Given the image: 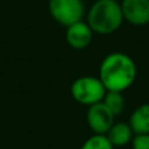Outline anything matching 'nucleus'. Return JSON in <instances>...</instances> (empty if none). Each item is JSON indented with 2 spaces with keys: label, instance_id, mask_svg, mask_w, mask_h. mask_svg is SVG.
I'll return each instance as SVG.
<instances>
[{
  "label": "nucleus",
  "instance_id": "7",
  "mask_svg": "<svg viewBox=\"0 0 149 149\" xmlns=\"http://www.w3.org/2000/svg\"><path fill=\"white\" fill-rule=\"evenodd\" d=\"M93 36H94V31L92 30V28L84 20L68 26L67 31H65L67 43L74 50L86 49L92 43Z\"/></svg>",
  "mask_w": 149,
  "mask_h": 149
},
{
  "label": "nucleus",
  "instance_id": "6",
  "mask_svg": "<svg viewBox=\"0 0 149 149\" xmlns=\"http://www.w3.org/2000/svg\"><path fill=\"white\" fill-rule=\"evenodd\" d=\"M124 21L134 26L149 24V0H123L120 3Z\"/></svg>",
  "mask_w": 149,
  "mask_h": 149
},
{
  "label": "nucleus",
  "instance_id": "8",
  "mask_svg": "<svg viewBox=\"0 0 149 149\" xmlns=\"http://www.w3.org/2000/svg\"><path fill=\"white\" fill-rule=\"evenodd\" d=\"M107 139L113 144V147H124L127 144H131L132 139L135 136V132L132 131L130 123L126 122H115L106 134Z\"/></svg>",
  "mask_w": 149,
  "mask_h": 149
},
{
  "label": "nucleus",
  "instance_id": "9",
  "mask_svg": "<svg viewBox=\"0 0 149 149\" xmlns=\"http://www.w3.org/2000/svg\"><path fill=\"white\" fill-rule=\"evenodd\" d=\"M132 131L136 134H149V103H143L132 111L128 120Z\"/></svg>",
  "mask_w": 149,
  "mask_h": 149
},
{
  "label": "nucleus",
  "instance_id": "10",
  "mask_svg": "<svg viewBox=\"0 0 149 149\" xmlns=\"http://www.w3.org/2000/svg\"><path fill=\"white\" fill-rule=\"evenodd\" d=\"M102 102L115 116L120 115L126 107V98L122 92H106Z\"/></svg>",
  "mask_w": 149,
  "mask_h": 149
},
{
  "label": "nucleus",
  "instance_id": "3",
  "mask_svg": "<svg viewBox=\"0 0 149 149\" xmlns=\"http://www.w3.org/2000/svg\"><path fill=\"white\" fill-rule=\"evenodd\" d=\"M106 88L103 86L100 77L81 76L76 79L71 85V95L77 103L84 106H92L103 100L106 94Z\"/></svg>",
  "mask_w": 149,
  "mask_h": 149
},
{
  "label": "nucleus",
  "instance_id": "11",
  "mask_svg": "<svg viewBox=\"0 0 149 149\" xmlns=\"http://www.w3.org/2000/svg\"><path fill=\"white\" fill-rule=\"evenodd\" d=\"M80 149H114V147L106 135L93 134L92 136L85 140Z\"/></svg>",
  "mask_w": 149,
  "mask_h": 149
},
{
  "label": "nucleus",
  "instance_id": "4",
  "mask_svg": "<svg viewBox=\"0 0 149 149\" xmlns=\"http://www.w3.org/2000/svg\"><path fill=\"white\" fill-rule=\"evenodd\" d=\"M49 12L59 25L68 28L84 20L86 9L82 0H50Z\"/></svg>",
  "mask_w": 149,
  "mask_h": 149
},
{
  "label": "nucleus",
  "instance_id": "1",
  "mask_svg": "<svg viewBox=\"0 0 149 149\" xmlns=\"http://www.w3.org/2000/svg\"><path fill=\"white\" fill-rule=\"evenodd\" d=\"M100 80L107 92H126L134 85L137 77V65L124 52L106 55L100 65Z\"/></svg>",
  "mask_w": 149,
  "mask_h": 149
},
{
  "label": "nucleus",
  "instance_id": "2",
  "mask_svg": "<svg viewBox=\"0 0 149 149\" xmlns=\"http://www.w3.org/2000/svg\"><path fill=\"white\" fill-rule=\"evenodd\" d=\"M86 22L94 34L109 36L124 22L120 3L116 0H97L86 12Z\"/></svg>",
  "mask_w": 149,
  "mask_h": 149
},
{
  "label": "nucleus",
  "instance_id": "5",
  "mask_svg": "<svg viewBox=\"0 0 149 149\" xmlns=\"http://www.w3.org/2000/svg\"><path fill=\"white\" fill-rule=\"evenodd\" d=\"M86 122L89 128L95 135H106L115 123V115L101 101L89 106L86 111Z\"/></svg>",
  "mask_w": 149,
  "mask_h": 149
},
{
  "label": "nucleus",
  "instance_id": "12",
  "mask_svg": "<svg viewBox=\"0 0 149 149\" xmlns=\"http://www.w3.org/2000/svg\"><path fill=\"white\" fill-rule=\"evenodd\" d=\"M131 145L132 149H149V134H136Z\"/></svg>",
  "mask_w": 149,
  "mask_h": 149
}]
</instances>
